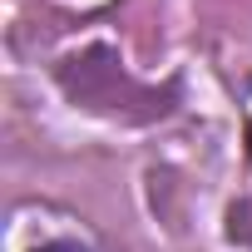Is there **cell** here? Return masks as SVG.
Listing matches in <instances>:
<instances>
[{
	"label": "cell",
	"mask_w": 252,
	"mask_h": 252,
	"mask_svg": "<svg viewBox=\"0 0 252 252\" xmlns=\"http://www.w3.org/2000/svg\"><path fill=\"white\" fill-rule=\"evenodd\" d=\"M35 252H84L79 242H45V247H35Z\"/></svg>",
	"instance_id": "obj_1"
},
{
	"label": "cell",
	"mask_w": 252,
	"mask_h": 252,
	"mask_svg": "<svg viewBox=\"0 0 252 252\" xmlns=\"http://www.w3.org/2000/svg\"><path fill=\"white\" fill-rule=\"evenodd\" d=\"M247 154H252V129H247Z\"/></svg>",
	"instance_id": "obj_2"
}]
</instances>
